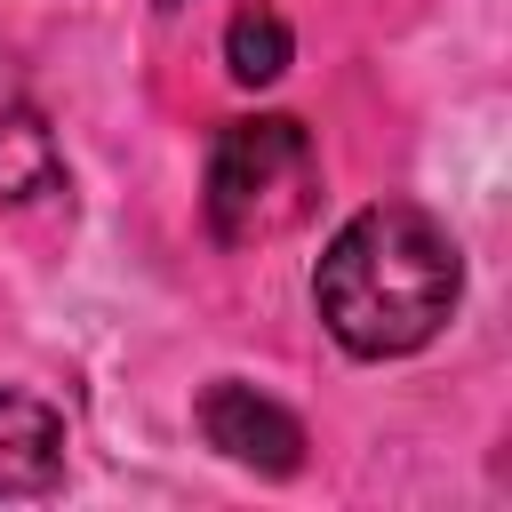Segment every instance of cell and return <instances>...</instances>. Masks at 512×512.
Returning <instances> with one entry per match:
<instances>
[{
	"instance_id": "7a4b0ae2",
	"label": "cell",
	"mask_w": 512,
	"mask_h": 512,
	"mask_svg": "<svg viewBox=\"0 0 512 512\" xmlns=\"http://www.w3.org/2000/svg\"><path fill=\"white\" fill-rule=\"evenodd\" d=\"M320 200V152L312 136L288 120V112H264V120H232L208 152V232L224 248H264L280 232H296Z\"/></svg>"
},
{
	"instance_id": "3957f363",
	"label": "cell",
	"mask_w": 512,
	"mask_h": 512,
	"mask_svg": "<svg viewBox=\"0 0 512 512\" xmlns=\"http://www.w3.org/2000/svg\"><path fill=\"white\" fill-rule=\"evenodd\" d=\"M200 440H208L224 464L264 472V480H288V472L304 464V424H296L280 400H264L256 384H240V376H224V384L200 392Z\"/></svg>"
},
{
	"instance_id": "277c9868",
	"label": "cell",
	"mask_w": 512,
	"mask_h": 512,
	"mask_svg": "<svg viewBox=\"0 0 512 512\" xmlns=\"http://www.w3.org/2000/svg\"><path fill=\"white\" fill-rule=\"evenodd\" d=\"M64 480V416L32 392H0V496H48Z\"/></svg>"
},
{
	"instance_id": "6da1fadb",
	"label": "cell",
	"mask_w": 512,
	"mask_h": 512,
	"mask_svg": "<svg viewBox=\"0 0 512 512\" xmlns=\"http://www.w3.org/2000/svg\"><path fill=\"white\" fill-rule=\"evenodd\" d=\"M456 288H464L456 240L408 200L360 208L312 272V304L352 360H400L432 344L440 320L456 312Z\"/></svg>"
},
{
	"instance_id": "52a82bcc",
	"label": "cell",
	"mask_w": 512,
	"mask_h": 512,
	"mask_svg": "<svg viewBox=\"0 0 512 512\" xmlns=\"http://www.w3.org/2000/svg\"><path fill=\"white\" fill-rule=\"evenodd\" d=\"M160 8H176V0H160Z\"/></svg>"
},
{
	"instance_id": "8992f818",
	"label": "cell",
	"mask_w": 512,
	"mask_h": 512,
	"mask_svg": "<svg viewBox=\"0 0 512 512\" xmlns=\"http://www.w3.org/2000/svg\"><path fill=\"white\" fill-rule=\"evenodd\" d=\"M288 56H296V40H288L280 8H272V0H240V8H232V32H224V64H232V80L264 88V80L288 72Z\"/></svg>"
},
{
	"instance_id": "5b68a950",
	"label": "cell",
	"mask_w": 512,
	"mask_h": 512,
	"mask_svg": "<svg viewBox=\"0 0 512 512\" xmlns=\"http://www.w3.org/2000/svg\"><path fill=\"white\" fill-rule=\"evenodd\" d=\"M32 192H56V144L0 48V200H32Z\"/></svg>"
}]
</instances>
